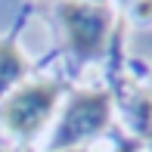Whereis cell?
Segmentation results:
<instances>
[{
	"label": "cell",
	"instance_id": "cell-1",
	"mask_svg": "<svg viewBox=\"0 0 152 152\" xmlns=\"http://www.w3.org/2000/svg\"><path fill=\"white\" fill-rule=\"evenodd\" d=\"M56 102H59V87L56 84L31 81V84H22L16 93H10V99L3 106V121L12 134L31 137L50 121Z\"/></svg>",
	"mask_w": 152,
	"mask_h": 152
},
{
	"label": "cell",
	"instance_id": "cell-6",
	"mask_svg": "<svg viewBox=\"0 0 152 152\" xmlns=\"http://www.w3.org/2000/svg\"><path fill=\"white\" fill-rule=\"evenodd\" d=\"M68 152H81V149H68Z\"/></svg>",
	"mask_w": 152,
	"mask_h": 152
},
{
	"label": "cell",
	"instance_id": "cell-2",
	"mask_svg": "<svg viewBox=\"0 0 152 152\" xmlns=\"http://www.w3.org/2000/svg\"><path fill=\"white\" fill-rule=\"evenodd\" d=\"M109 93H78L56 127V146H75L109 124Z\"/></svg>",
	"mask_w": 152,
	"mask_h": 152
},
{
	"label": "cell",
	"instance_id": "cell-5",
	"mask_svg": "<svg viewBox=\"0 0 152 152\" xmlns=\"http://www.w3.org/2000/svg\"><path fill=\"white\" fill-rule=\"evenodd\" d=\"M78 3H99V0H78Z\"/></svg>",
	"mask_w": 152,
	"mask_h": 152
},
{
	"label": "cell",
	"instance_id": "cell-3",
	"mask_svg": "<svg viewBox=\"0 0 152 152\" xmlns=\"http://www.w3.org/2000/svg\"><path fill=\"white\" fill-rule=\"evenodd\" d=\"M62 22L68 28V37H72L75 50L84 53V56H93V53L102 50V40L109 34V10L99 3H62Z\"/></svg>",
	"mask_w": 152,
	"mask_h": 152
},
{
	"label": "cell",
	"instance_id": "cell-4",
	"mask_svg": "<svg viewBox=\"0 0 152 152\" xmlns=\"http://www.w3.org/2000/svg\"><path fill=\"white\" fill-rule=\"evenodd\" d=\"M25 72V59L12 44H0V93L16 84V78Z\"/></svg>",
	"mask_w": 152,
	"mask_h": 152
}]
</instances>
